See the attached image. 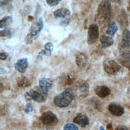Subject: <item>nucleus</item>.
I'll list each match as a JSON object with an SVG mask.
<instances>
[{"label":"nucleus","mask_w":130,"mask_h":130,"mask_svg":"<svg viewBox=\"0 0 130 130\" xmlns=\"http://www.w3.org/2000/svg\"><path fill=\"white\" fill-rule=\"evenodd\" d=\"M74 97L73 90L70 88H67L54 97L53 103L59 108L67 107L71 103Z\"/></svg>","instance_id":"f257e3e1"},{"label":"nucleus","mask_w":130,"mask_h":130,"mask_svg":"<svg viewBox=\"0 0 130 130\" xmlns=\"http://www.w3.org/2000/svg\"><path fill=\"white\" fill-rule=\"evenodd\" d=\"M111 16V6L109 0H102L97 11L96 18L100 24L108 21Z\"/></svg>","instance_id":"f03ea898"},{"label":"nucleus","mask_w":130,"mask_h":130,"mask_svg":"<svg viewBox=\"0 0 130 130\" xmlns=\"http://www.w3.org/2000/svg\"><path fill=\"white\" fill-rule=\"evenodd\" d=\"M43 26V20L42 18H39L34 21L30 27L29 33L25 38V43L26 44H29L36 40L42 30Z\"/></svg>","instance_id":"7ed1b4c3"},{"label":"nucleus","mask_w":130,"mask_h":130,"mask_svg":"<svg viewBox=\"0 0 130 130\" xmlns=\"http://www.w3.org/2000/svg\"><path fill=\"white\" fill-rule=\"evenodd\" d=\"M103 66L105 72L112 75L117 74L121 69L120 65L117 62L109 58H106L104 60Z\"/></svg>","instance_id":"20e7f679"},{"label":"nucleus","mask_w":130,"mask_h":130,"mask_svg":"<svg viewBox=\"0 0 130 130\" xmlns=\"http://www.w3.org/2000/svg\"><path fill=\"white\" fill-rule=\"evenodd\" d=\"M40 120L45 125L53 126L58 122L57 116L52 111H47L42 113L40 117Z\"/></svg>","instance_id":"39448f33"},{"label":"nucleus","mask_w":130,"mask_h":130,"mask_svg":"<svg viewBox=\"0 0 130 130\" xmlns=\"http://www.w3.org/2000/svg\"><path fill=\"white\" fill-rule=\"evenodd\" d=\"M24 96L27 100H32L38 103H43L46 100L45 94L39 89L35 90L34 89H31L25 92Z\"/></svg>","instance_id":"423d86ee"},{"label":"nucleus","mask_w":130,"mask_h":130,"mask_svg":"<svg viewBox=\"0 0 130 130\" xmlns=\"http://www.w3.org/2000/svg\"><path fill=\"white\" fill-rule=\"evenodd\" d=\"M99 37V28L98 24H91L88 28L87 42L89 45L95 43Z\"/></svg>","instance_id":"0eeeda50"},{"label":"nucleus","mask_w":130,"mask_h":130,"mask_svg":"<svg viewBox=\"0 0 130 130\" xmlns=\"http://www.w3.org/2000/svg\"><path fill=\"white\" fill-rule=\"evenodd\" d=\"M53 84V80L50 78H41L39 80L38 89L45 94H47Z\"/></svg>","instance_id":"6e6552de"},{"label":"nucleus","mask_w":130,"mask_h":130,"mask_svg":"<svg viewBox=\"0 0 130 130\" xmlns=\"http://www.w3.org/2000/svg\"><path fill=\"white\" fill-rule=\"evenodd\" d=\"M118 60L122 66L130 71V52L128 50L120 51Z\"/></svg>","instance_id":"1a4fd4ad"},{"label":"nucleus","mask_w":130,"mask_h":130,"mask_svg":"<svg viewBox=\"0 0 130 130\" xmlns=\"http://www.w3.org/2000/svg\"><path fill=\"white\" fill-rule=\"evenodd\" d=\"M89 89L88 83L84 80L78 81L76 84V89L81 96H86L88 93Z\"/></svg>","instance_id":"9d476101"},{"label":"nucleus","mask_w":130,"mask_h":130,"mask_svg":"<svg viewBox=\"0 0 130 130\" xmlns=\"http://www.w3.org/2000/svg\"><path fill=\"white\" fill-rule=\"evenodd\" d=\"M109 112L113 115L115 116H120L124 112L123 107L118 104L115 103H111L108 107Z\"/></svg>","instance_id":"9b49d317"},{"label":"nucleus","mask_w":130,"mask_h":130,"mask_svg":"<svg viewBox=\"0 0 130 130\" xmlns=\"http://www.w3.org/2000/svg\"><path fill=\"white\" fill-rule=\"evenodd\" d=\"M16 70L20 73H24L28 66V62L27 58H22L18 59L14 64Z\"/></svg>","instance_id":"f8f14e48"},{"label":"nucleus","mask_w":130,"mask_h":130,"mask_svg":"<svg viewBox=\"0 0 130 130\" xmlns=\"http://www.w3.org/2000/svg\"><path fill=\"white\" fill-rule=\"evenodd\" d=\"M73 122L81 127H84L89 124L88 117L82 113H78L73 119Z\"/></svg>","instance_id":"ddd939ff"},{"label":"nucleus","mask_w":130,"mask_h":130,"mask_svg":"<svg viewBox=\"0 0 130 130\" xmlns=\"http://www.w3.org/2000/svg\"><path fill=\"white\" fill-rule=\"evenodd\" d=\"M96 94L101 98H105L110 95L111 90L110 88L105 85H99L95 88Z\"/></svg>","instance_id":"4468645a"},{"label":"nucleus","mask_w":130,"mask_h":130,"mask_svg":"<svg viewBox=\"0 0 130 130\" xmlns=\"http://www.w3.org/2000/svg\"><path fill=\"white\" fill-rule=\"evenodd\" d=\"M75 61L77 66L80 68H84L87 62V57L83 52H79L76 54Z\"/></svg>","instance_id":"2eb2a0df"},{"label":"nucleus","mask_w":130,"mask_h":130,"mask_svg":"<svg viewBox=\"0 0 130 130\" xmlns=\"http://www.w3.org/2000/svg\"><path fill=\"white\" fill-rule=\"evenodd\" d=\"M121 44V48H125V49L122 50H127L125 49L130 47V31L127 29H124L122 32Z\"/></svg>","instance_id":"dca6fc26"},{"label":"nucleus","mask_w":130,"mask_h":130,"mask_svg":"<svg viewBox=\"0 0 130 130\" xmlns=\"http://www.w3.org/2000/svg\"><path fill=\"white\" fill-rule=\"evenodd\" d=\"M71 11L67 8H60L56 10L53 12V15L56 19L65 18L71 15Z\"/></svg>","instance_id":"f3484780"},{"label":"nucleus","mask_w":130,"mask_h":130,"mask_svg":"<svg viewBox=\"0 0 130 130\" xmlns=\"http://www.w3.org/2000/svg\"><path fill=\"white\" fill-rule=\"evenodd\" d=\"M75 79V76L74 74L72 73L63 74L60 77V81L63 85H71L74 82Z\"/></svg>","instance_id":"a211bd4d"},{"label":"nucleus","mask_w":130,"mask_h":130,"mask_svg":"<svg viewBox=\"0 0 130 130\" xmlns=\"http://www.w3.org/2000/svg\"><path fill=\"white\" fill-rule=\"evenodd\" d=\"M16 82L19 87L25 88L31 85V81L25 76H20L16 79Z\"/></svg>","instance_id":"6ab92c4d"},{"label":"nucleus","mask_w":130,"mask_h":130,"mask_svg":"<svg viewBox=\"0 0 130 130\" xmlns=\"http://www.w3.org/2000/svg\"><path fill=\"white\" fill-rule=\"evenodd\" d=\"M100 40L101 43L102 47L103 48H108L112 46L114 43V41L112 38L105 35H102L100 37Z\"/></svg>","instance_id":"aec40b11"},{"label":"nucleus","mask_w":130,"mask_h":130,"mask_svg":"<svg viewBox=\"0 0 130 130\" xmlns=\"http://www.w3.org/2000/svg\"><path fill=\"white\" fill-rule=\"evenodd\" d=\"M44 49L42 50L39 53V56H42L43 55L47 56H50L51 53L53 50V45L51 42H47L44 45Z\"/></svg>","instance_id":"412c9836"},{"label":"nucleus","mask_w":130,"mask_h":130,"mask_svg":"<svg viewBox=\"0 0 130 130\" xmlns=\"http://www.w3.org/2000/svg\"><path fill=\"white\" fill-rule=\"evenodd\" d=\"M13 23V18L11 16H6L0 20V28H7Z\"/></svg>","instance_id":"4be33fe9"},{"label":"nucleus","mask_w":130,"mask_h":130,"mask_svg":"<svg viewBox=\"0 0 130 130\" xmlns=\"http://www.w3.org/2000/svg\"><path fill=\"white\" fill-rule=\"evenodd\" d=\"M118 29V26L115 22H112L110 23L106 30V33L110 36H113Z\"/></svg>","instance_id":"5701e85b"},{"label":"nucleus","mask_w":130,"mask_h":130,"mask_svg":"<svg viewBox=\"0 0 130 130\" xmlns=\"http://www.w3.org/2000/svg\"><path fill=\"white\" fill-rule=\"evenodd\" d=\"M63 130H79V127L73 123H68L64 125Z\"/></svg>","instance_id":"b1692460"},{"label":"nucleus","mask_w":130,"mask_h":130,"mask_svg":"<svg viewBox=\"0 0 130 130\" xmlns=\"http://www.w3.org/2000/svg\"><path fill=\"white\" fill-rule=\"evenodd\" d=\"M11 36H12V31L10 29H8V28H5L4 29L0 31V36L1 37H7L8 38V37H11Z\"/></svg>","instance_id":"393cba45"},{"label":"nucleus","mask_w":130,"mask_h":130,"mask_svg":"<svg viewBox=\"0 0 130 130\" xmlns=\"http://www.w3.org/2000/svg\"><path fill=\"white\" fill-rule=\"evenodd\" d=\"M32 111H33V107H32V104L31 103H27L25 106V108L24 109V112L26 114H29Z\"/></svg>","instance_id":"a878e982"},{"label":"nucleus","mask_w":130,"mask_h":130,"mask_svg":"<svg viewBox=\"0 0 130 130\" xmlns=\"http://www.w3.org/2000/svg\"><path fill=\"white\" fill-rule=\"evenodd\" d=\"M62 0H46L47 4L50 6H55L57 5Z\"/></svg>","instance_id":"bb28decb"},{"label":"nucleus","mask_w":130,"mask_h":130,"mask_svg":"<svg viewBox=\"0 0 130 130\" xmlns=\"http://www.w3.org/2000/svg\"><path fill=\"white\" fill-rule=\"evenodd\" d=\"M9 55L8 53L5 51L1 52L0 53V59L2 60H5L8 58V56Z\"/></svg>","instance_id":"cd10ccee"},{"label":"nucleus","mask_w":130,"mask_h":130,"mask_svg":"<svg viewBox=\"0 0 130 130\" xmlns=\"http://www.w3.org/2000/svg\"><path fill=\"white\" fill-rule=\"evenodd\" d=\"M115 130H129L128 128L124 125H118Z\"/></svg>","instance_id":"c85d7f7f"},{"label":"nucleus","mask_w":130,"mask_h":130,"mask_svg":"<svg viewBox=\"0 0 130 130\" xmlns=\"http://www.w3.org/2000/svg\"><path fill=\"white\" fill-rule=\"evenodd\" d=\"M107 129H112V125H111V124L109 123V124H108L107 125Z\"/></svg>","instance_id":"c756f323"},{"label":"nucleus","mask_w":130,"mask_h":130,"mask_svg":"<svg viewBox=\"0 0 130 130\" xmlns=\"http://www.w3.org/2000/svg\"><path fill=\"white\" fill-rule=\"evenodd\" d=\"M0 89H1V92H2L3 90L4 89V87H3V85L2 84V83H1V85H0Z\"/></svg>","instance_id":"7c9ffc66"},{"label":"nucleus","mask_w":130,"mask_h":130,"mask_svg":"<svg viewBox=\"0 0 130 130\" xmlns=\"http://www.w3.org/2000/svg\"><path fill=\"white\" fill-rule=\"evenodd\" d=\"M111 2H114V3H118L120 1V0H110Z\"/></svg>","instance_id":"2f4dec72"},{"label":"nucleus","mask_w":130,"mask_h":130,"mask_svg":"<svg viewBox=\"0 0 130 130\" xmlns=\"http://www.w3.org/2000/svg\"><path fill=\"white\" fill-rule=\"evenodd\" d=\"M100 130H105V129L103 126H101L100 127Z\"/></svg>","instance_id":"473e14b6"},{"label":"nucleus","mask_w":130,"mask_h":130,"mask_svg":"<svg viewBox=\"0 0 130 130\" xmlns=\"http://www.w3.org/2000/svg\"><path fill=\"white\" fill-rule=\"evenodd\" d=\"M129 5H130V1H129Z\"/></svg>","instance_id":"72a5a7b5"},{"label":"nucleus","mask_w":130,"mask_h":130,"mask_svg":"<svg viewBox=\"0 0 130 130\" xmlns=\"http://www.w3.org/2000/svg\"><path fill=\"white\" fill-rule=\"evenodd\" d=\"M129 20H130V18H129Z\"/></svg>","instance_id":"f704fd0d"}]
</instances>
